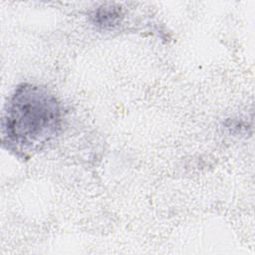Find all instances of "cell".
<instances>
[{
	"instance_id": "6da1fadb",
	"label": "cell",
	"mask_w": 255,
	"mask_h": 255,
	"mask_svg": "<svg viewBox=\"0 0 255 255\" xmlns=\"http://www.w3.org/2000/svg\"><path fill=\"white\" fill-rule=\"evenodd\" d=\"M62 109L46 87L32 83L17 86L2 118V143L15 154L26 156L44 147L59 133Z\"/></svg>"
},
{
	"instance_id": "7a4b0ae2",
	"label": "cell",
	"mask_w": 255,
	"mask_h": 255,
	"mask_svg": "<svg viewBox=\"0 0 255 255\" xmlns=\"http://www.w3.org/2000/svg\"><path fill=\"white\" fill-rule=\"evenodd\" d=\"M124 17L121 6L107 3L99 6L92 14V22L98 27L107 29L120 24Z\"/></svg>"
}]
</instances>
